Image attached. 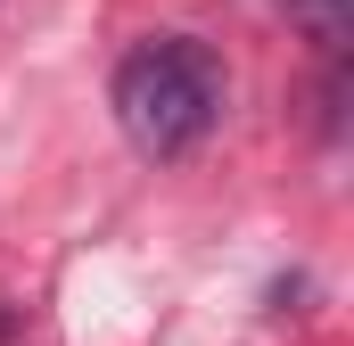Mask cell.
<instances>
[{
    "mask_svg": "<svg viewBox=\"0 0 354 346\" xmlns=\"http://www.w3.org/2000/svg\"><path fill=\"white\" fill-rule=\"evenodd\" d=\"M223 116V58L189 33H149L115 66V124L140 157H189Z\"/></svg>",
    "mask_w": 354,
    "mask_h": 346,
    "instance_id": "6da1fadb",
    "label": "cell"
},
{
    "mask_svg": "<svg viewBox=\"0 0 354 346\" xmlns=\"http://www.w3.org/2000/svg\"><path fill=\"white\" fill-rule=\"evenodd\" d=\"M288 8L313 25V42H330V50L346 42V0H288Z\"/></svg>",
    "mask_w": 354,
    "mask_h": 346,
    "instance_id": "7a4b0ae2",
    "label": "cell"
}]
</instances>
